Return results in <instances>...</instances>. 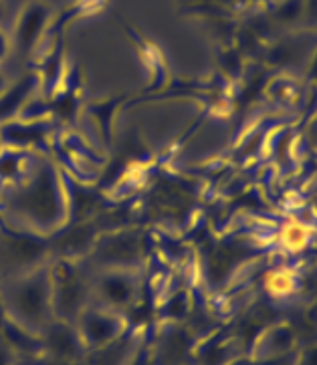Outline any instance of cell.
I'll list each match as a JSON object with an SVG mask.
<instances>
[]
</instances>
